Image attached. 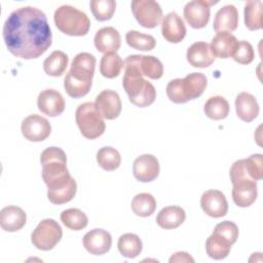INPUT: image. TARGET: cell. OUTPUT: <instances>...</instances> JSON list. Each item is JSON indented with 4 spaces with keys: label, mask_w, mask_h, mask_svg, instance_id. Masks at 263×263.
I'll list each match as a JSON object with an SVG mask.
<instances>
[{
    "label": "cell",
    "mask_w": 263,
    "mask_h": 263,
    "mask_svg": "<svg viewBox=\"0 0 263 263\" xmlns=\"http://www.w3.org/2000/svg\"><path fill=\"white\" fill-rule=\"evenodd\" d=\"M2 34L8 51L24 60L39 58L52 43L45 13L32 6L13 10L4 23Z\"/></svg>",
    "instance_id": "1"
},
{
    "label": "cell",
    "mask_w": 263,
    "mask_h": 263,
    "mask_svg": "<svg viewBox=\"0 0 263 263\" xmlns=\"http://www.w3.org/2000/svg\"><path fill=\"white\" fill-rule=\"evenodd\" d=\"M42 179L47 186L48 200L53 204L71 201L76 194L77 184L67 167V156L59 147H48L40 155Z\"/></svg>",
    "instance_id": "2"
},
{
    "label": "cell",
    "mask_w": 263,
    "mask_h": 263,
    "mask_svg": "<svg viewBox=\"0 0 263 263\" xmlns=\"http://www.w3.org/2000/svg\"><path fill=\"white\" fill-rule=\"evenodd\" d=\"M140 59L141 54H132L123 62L124 75L122 85L130 103L144 108L154 103L156 89L151 82L143 78L140 69Z\"/></svg>",
    "instance_id": "3"
},
{
    "label": "cell",
    "mask_w": 263,
    "mask_h": 263,
    "mask_svg": "<svg viewBox=\"0 0 263 263\" xmlns=\"http://www.w3.org/2000/svg\"><path fill=\"white\" fill-rule=\"evenodd\" d=\"M57 28L69 36H84L90 28V21L85 12L71 5H62L54 11Z\"/></svg>",
    "instance_id": "4"
},
{
    "label": "cell",
    "mask_w": 263,
    "mask_h": 263,
    "mask_svg": "<svg viewBox=\"0 0 263 263\" xmlns=\"http://www.w3.org/2000/svg\"><path fill=\"white\" fill-rule=\"evenodd\" d=\"M75 120L81 135L88 140L101 137L106 129L104 118L97 110L95 103L91 102L80 104L77 107Z\"/></svg>",
    "instance_id": "5"
},
{
    "label": "cell",
    "mask_w": 263,
    "mask_h": 263,
    "mask_svg": "<svg viewBox=\"0 0 263 263\" xmlns=\"http://www.w3.org/2000/svg\"><path fill=\"white\" fill-rule=\"evenodd\" d=\"M63 236L61 225L53 219L42 220L31 234V241L38 250H52Z\"/></svg>",
    "instance_id": "6"
},
{
    "label": "cell",
    "mask_w": 263,
    "mask_h": 263,
    "mask_svg": "<svg viewBox=\"0 0 263 263\" xmlns=\"http://www.w3.org/2000/svg\"><path fill=\"white\" fill-rule=\"evenodd\" d=\"M130 7L135 18L144 28L153 29L162 20V9L154 0H134Z\"/></svg>",
    "instance_id": "7"
},
{
    "label": "cell",
    "mask_w": 263,
    "mask_h": 263,
    "mask_svg": "<svg viewBox=\"0 0 263 263\" xmlns=\"http://www.w3.org/2000/svg\"><path fill=\"white\" fill-rule=\"evenodd\" d=\"M217 1H206V0H193L186 3L183 14L186 22L193 29L204 28L209 21L211 14V5L216 4Z\"/></svg>",
    "instance_id": "8"
},
{
    "label": "cell",
    "mask_w": 263,
    "mask_h": 263,
    "mask_svg": "<svg viewBox=\"0 0 263 263\" xmlns=\"http://www.w3.org/2000/svg\"><path fill=\"white\" fill-rule=\"evenodd\" d=\"M21 130L26 140L30 142H41L49 137L51 125L41 115L31 114L22 121Z\"/></svg>",
    "instance_id": "9"
},
{
    "label": "cell",
    "mask_w": 263,
    "mask_h": 263,
    "mask_svg": "<svg viewBox=\"0 0 263 263\" xmlns=\"http://www.w3.org/2000/svg\"><path fill=\"white\" fill-rule=\"evenodd\" d=\"M200 206L202 211L212 218L224 217L228 212V202L224 193L216 189L206 190L202 193Z\"/></svg>",
    "instance_id": "10"
},
{
    "label": "cell",
    "mask_w": 263,
    "mask_h": 263,
    "mask_svg": "<svg viewBox=\"0 0 263 263\" xmlns=\"http://www.w3.org/2000/svg\"><path fill=\"white\" fill-rule=\"evenodd\" d=\"M95 105L102 117L108 120L117 118L122 109L119 95L112 89L102 90L97 96Z\"/></svg>",
    "instance_id": "11"
},
{
    "label": "cell",
    "mask_w": 263,
    "mask_h": 263,
    "mask_svg": "<svg viewBox=\"0 0 263 263\" xmlns=\"http://www.w3.org/2000/svg\"><path fill=\"white\" fill-rule=\"evenodd\" d=\"M96 68V58L88 52H80L75 55L68 72L75 80L92 82Z\"/></svg>",
    "instance_id": "12"
},
{
    "label": "cell",
    "mask_w": 263,
    "mask_h": 263,
    "mask_svg": "<svg viewBox=\"0 0 263 263\" xmlns=\"http://www.w3.org/2000/svg\"><path fill=\"white\" fill-rule=\"evenodd\" d=\"M134 177L143 183L155 180L159 175L158 159L152 154H143L137 157L133 164Z\"/></svg>",
    "instance_id": "13"
},
{
    "label": "cell",
    "mask_w": 263,
    "mask_h": 263,
    "mask_svg": "<svg viewBox=\"0 0 263 263\" xmlns=\"http://www.w3.org/2000/svg\"><path fill=\"white\" fill-rule=\"evenodd\" d=\"M37 107L41 113L55 117L64 112L65 100L60 91L51 88L44 89L38 95Z\"/></svg>",
    "instance_id": "14"
},
{
    "label": "cell",
    "mask_w": 263,
    "mask_h": 263,
    "mask_svg": "<svg viewBox=\"0 0 263 263\" xmlns=\"http://www.w3.org/2000/svg\"><path fill=\"white\" fill-rule=\"evenodd\" d=\"M83 247L91 255H104L112 246L111 234L101 228H95L83 236Z\"/></svg>",
    "instance_id": "15"
},
{
    "label": "cell",
    "mask_w": 263,
    "mask_h": 263,
    "mask_svg": "<svg viewBox=\"0 0 263 263\" xmlns=\"http://www.w3.org/2000/svg\"><path fill=\"white\" fill-rule=\"evenodd\" d=\"M232 199L239 208H248L257 198V181L251 179H240L232 183Z\"/></svg>",
    "instance_id": "16"
},
{
    "label": "cell",
    "mask_w": 263,
    "mask_h": 263,
    "mask_svg": "<svg viewBox=\"0 0 263 263\" xmlns=\"http://www.w3.org/2000/svg\"><path fill=\"white\" fill-rule=\"evenodd\" d=\"M161 34L170 43H179L184 39L186 27L178 13L172 11L164 15L161 22Z\"/></svg>",
    "instance_id": "17"
},
{
    "label": "cell",
    "mask_w": 263,
    "mask_h": 263,
    "mask_svg": "<svg viewBox=\"0 0 263 263\" xmlns=\"http://www.w3.org/2000/svg\"><path fill=\"white\" fill-rule=\"evenodd\" d=\"M93 43L100 52H116L121 45L120 34L113 27L101 28L95 35Z\"/></svg>",
    "instance_id": "18"
},
{
    "label": "cell",
    "mask_w": 263,
    "mask_h": 263,
    "mask_svg": "<svg viewBox=\"0 0 263 263\" xmlns=\"http://www.w3.org/2000/svg\"><path fill=\"white\" fill-rule=\"evenodd\" d=\"M186 58L188 63L195 68H208L215 61L210 44L204 41H197L191 44L187 49Z\"/></svg>",
    "instance_id": "19"
},
{
    "label": "cell",
    "mask_w": 263,
    "mask_h": 263,
    "mask_svg": "<svg viewBox=\"0 0 263 263\" xmlns=\"http://www.w3.org/2000/svg\"><path fill=\"white\" fill-rule=\"evenodd\" d=\"M27 222V215L23 209L16 205H8L0 212L1 228L7 232L21 230Z\"/></svg>",
    "instance_id": "20"
},
{
    "label": "cell",
    "mask_w": 263,
    "mask_h": 263,
    "mask_svg": "<svg viewBox=\"0 0 263 263\" xmlns=\"http://www.w3.org/2000/svg\"><path fill=\"white\" fill-rule=\"evenodd\" d=\"M238 26V11L234 5L228 4L221 7L215 14L213 28L219 32H232Z\"/></svg>",
    "instance_id": "21"
},
{
    "label": "cell",
    "mask_w": 263,
    "mask_h": 263,
    "mask_svg": "<svg viewBox=\"0 0 263 263\" xmlns=\"http://www.w3.org/2000/svg\"><path fill=\"white\" fill-rule=\"evenodd\" d=\"M237 42V39L231 33L219 32L214 36L211 41V51L215 58H230L234 52Z\"/></svg>",
    "instance_id": "22"
},
{
    "label": "cell",
    "mask_w": 263,
    "mask_h": 263,
    "mask_svg": "<svg viewBox=\"0 0 263 263\" xmlns=\"http://www.w3.org/2000/svg\"><path fill=\"white\" fill-rule=\"evenodd\" d=\"M236 115L245 122L253 121L259 115V104L256 98L246 91L236 96L235 99Z\"/></svg>",
    "instance_id": "23"
},
{
    "label": "cell",
    "mask_w": 263,
    "mask_h": 263,
    "mask_svg": "<svg viewBox=\"0 0 263 263\" xmlns=\"http://www.w3.org/2000/svg\"><path fill=\"white\" fill-rule=\"evenodd\" d=\"M186 219L185 211L178 205H168L159 211L156 216V223L163 229L178 228Z\"/></svg>",
    "instance_id": "24"
},
{
    "label": "cell",
    "mask_w": 263,
    "mask_h": 263,
    "mask_svg": "<svg viewBox=\"0 0 263 263\" xmlns=\"http://www.w3.org/2000/svg\"><path fill=\"white\" fill-rule=\"evenodd\" d=\"M208 85V79L204 74L193 72L182 78V89L186 101L197 99L202 95Z\"/></svg>",
    "instance_id": "25"
},
{
    "label": "cell",
    "mask_w": 263,
    "mask_h": 263,
    "mask_svg": "<svg viewBox=\"0 0 263 263\" xmlns=\"http://www.w3.org/2000/svg\"><path fill=\"white\" fill-rule=\"evenodd\" d=\"M231 243L218 233L213 232L205 241V251L210 258L215 260H222L226 258L231 249Z\"/></svg>",
    "instance_id": "26"
},
{
    "label": "cell",
    "mask_w": 263,
    "mask_h": 263,
    "mask_svg": "<svg viewBox=\"0 0 263 263\" xmlns=\"http://www.w3.org/2000/svg\"><path fill=\"white\" fill-rule=\"evenodd\" d=\"M69 63L68 55L61 50L52 51L43 62V70L44 72L52 77L62 76Z\"/></svg>",
    "instance_id": "27"
},
{
    "label": "cell",
    "mask_w": 263,
    "mask_h": 263,
    "mask_svg": "<svg viewBox=\"0 0 263 263\" xmlns=\"http://www.w3.org/2000/svg\"><path fill=\"white\" fill-rule=\"evenodd\" d=\"M229 103L222 96H214L208 99L204 104L203 111L205 115L213 120H221L229 114Z\"/></svg>",
    "instance_id": "28"
},
{
    "label": "cell",
    "mask_w": 263,
    "mask_h": 263,
    "mask_svg": "<svg viewBox=\"0 0 263 263\" xmlns=\"http://www.w3.org/2000/svg\"><path fill=\"white\" fill-rule=\"evenodd\" d=\"M119 253L126 258H136L142 252V240L135 233H124L120 235L117 242Z\"/></svg>",
    "instance_id": "29"
},
{
    "label": "cell",
    "mask_w": 263,
    "mask_h": 263,
    "mask_svg": "<svg viewBox=\"0 0 263 263\" xmlns=\"http://www.w3.org/2000/svg\"><path fill=\"white\" fill-rule=\"evenodd\" d=\"M262 7L261 0H250L245 5V25L250 31L260 30L262 28Z\"/></svg>",
    "instance_id": "30"
},
{
    "label": "cell",
    "mask_w": 263,
    "mask_h": 263,
    "mask_svg": "<svg viewBox=\"0 0 263 263\" xmlns=\"http://www.w3.org/2000/svg\"><path fill=\"white\" fill-rule=\"evenodd\" d=\"M123 68V61L116 52L104 53L100 62L101 74L109 79L117 77Z\"/></svg>",
    "instance_id": "31"
},
{
    "label": "cell",
    "mask_w": 263,
    "mask_h": 263,
    "mask_svg": "<svg viewBox=\"0 0 263 263\" xmlns=\"http://www.w3.org/2000/svg\"><path fill=\"white\" fill-rule=\"evenodd\" d=\"M133 212L140 217H149L156 210V200L150 193H139L132 200Z\"/></svg>",
    "instance_id": "32"
},
{
    "label": "cell",
    "mask_w": 263,
    "mask_h": 263,
    "mask_svg": "<svg viewBox=\"0 0 263 263\" xmlns=\"http://www.w3.org/2000/svg\"><path fill=\"white\" fill-rule=\"evenodd\" d=\"M97 162L103 170L112 172L120 166L121 156L115 148L106 146L97 152Z\"/></svg>",
    "instance_id": "33"
},
{
    "label": "cell",
    "mask_w": 263,
    "mask_h": 263,
    "mask_svg": "<svg viewBox=\"0 0 263 263\" xmlns=\"http://www.w3.org/2000/svg\"><path fill=\"white\" fill-rule=\"evenodd\" d=\"M61 221L67 228L74 231L82 230L88 224L87 216L79 209H67L63 211Z\"/></svg>",
    "instance_id": "34"
},
{
    "label": "cell",
    "mask_w": 263,
    "mask_h": 263,
    "mask_svg": "<svg viewBox=\"0 0 263 263\" xmlns=\"http://www.w3.org/2000/svg\"><path fill=\"white\" fill-rule=\"evenodd\" d=\"M125 40L128 46L142 51L152 50L156 45V40L152 35L143 34L135 30H130L125 34Z\"/></svg>",
    "instance_id": "35"
},
{
    "label": "cell",
    "mask_w": 263,
    "mask_h": 263,
    "mask_svg": "<svg viewBox=\"0 0 263 263\" xmlns=\"http://www.w3.org/2000/svg\"><path fill=\"white\" fill-rule=\"evenodd\" d=\"M140 69L144 76L150 79H159L163 75V65L153 55H142L140 59Z\"/></svg>",
    "instance_id": "36"
},
{
    "label": "cell",
    "mask_w": 263,
    "mask_h": 263,
    "mask_svg": "<svg viewBox=\"0 0 263 263\" xmlns=\"http://www.w3.org/2000/svg\"><path fill=\"white\" fill-rule=\"evenodd\" d=\"M89 6L95 18L99 22H105L113 16L116 2L114 0H91Z\"/></svg>",
    "instance_id": "37"
},
{
    "label": "cell",
    "mask_w": 263,
    "mask_h": 263,
    "mask_svg": "<svg viewBox=\"0 0 263 263\" xmlns=\"http://www.w3.org/2000/svg\"><path fill=\"white\" fill-rule=\"evenodd\" d=\"M91 82H81L75 80L69 73L64 78V88L67 95L71 98L78 99L86 96L90 90Z\"/></svg>",
    "instance_id": "38"
},
{
    "label": "cell",
    "mask_w": 263,
    "mask_h": 263,
    "mask_svg": "<svg viewBox=\"0 0 263 263\" xmlns=\"http://www.w3.org/2000/svg\"><path fill=\"white\" fill-rule=\"evenodd\" d=\"M255 57L254 48L252 44L246 40L238 41L236 44V47L234 49V52L232 54V59L241 65H249L253 62Z\"/></svg>",
    "instance_id": "39"
},
{
    "label": "cell",
    "mask_w": 263,
    "mask_h": 263,
    "mask_svg": "<svg viewBox=\"0 0 263 263\" xmlns=\"http://www.w3.org/2000/svg\"><path fill=\"white\" fill-rule=\"evenodd\" d=\"M245 167L249 176L255 180L259 181L263 176V157L261 154H253L248 158L243 159Z\"/></svg>",
    "instance_id": "40"
},
{
    "label": "cell",
    "mask_w": 263,
    "mask_h": 263,
    "mask_svg": "<svg viewBox=\"0 0 263 263\" xmlns=\"http://www.w3.org/2000/svg\"><path fill=\"white\" fill-rule=\"evenodd\" d=\"M213 232L223 236L231 245H233L238 237V227L234 222L231 221H223L217 224Z\"/></svg>",
    "instance_id": "41"
},
{
    "label": "cell",
    "mask_w": 263,
    "mask_h": 263,
    "mask_svg": "<svg viewBox=\"0 0 263 263\" xmlns=\"http://www.w3.org/2000/svg\"><path fill=\"white\" fill-rule=\"evenodd\" d=\"M166 95L170 101L176 104L186 103L185 96L182 89V78H176L171 80L166 85Z\"/></svg>",
    "instance_id": "42"
},
{
    "label": "cell",
    "mask_w": 263,
    "mask_h": 263,
    "mask_svg": "<svg viewBox=\"0 0 263 263\" xmlns=\"http://www.w3.org/2000/svg\"><path fill=\"white\" fill-rule=\"evenodd\" d=\"M170 263L174 262H194V259L190 256V254L186 252H177L172 255L170 258Z\"/></svg>",
    "instance_id": "43"
}]
</instances>
